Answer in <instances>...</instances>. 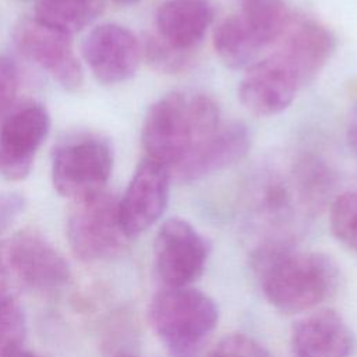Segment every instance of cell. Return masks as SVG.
<instances>
[{
    "label": "cell",
    "mask_w": 357,
    "mask_h": 357,
    "mask_svg": "<svg viewBox=\"0 0 357 357\" xmlns=\"http://www.w3.org/2000/svg\"><path fill=\"white\" fill-rule=\"evenodd\" d=\"M251 266L265 298L287 314L315 308L336 290L339 282L332 258L298 251L282 241L261 244L251 255Z\"/></svg>",
    "instance_id": "1"
},
{
    "label": "cell",
    "mask_w": 357,
    "mask_h": 357,
    "mask_svg": "<svg viewBox=\"0 0 357 357\" xmlns=\"http://www.w3.org/2000/svg\"><path fill=\"white\" fill-rule=\"evenodd\" d=\"M10 268L6 257V248H4V241H0V287H7L6 282L10 276Z\"/></svg>",
    "instance_id": "28"
},
{
    "label": "cell",
    "mask_w": 357,
    "mask_h": 357,
    "mask_svg": "<svg viewBox=\"0 0 357 357\" xmlns=\"http://www.w3.org/2000/svg\"><path fill=\"white\" fill-rule=\"evenodd\" d=\"M112 170L113 148L100 135L79 134L54 146L52 181L61 197L74 201L106 190Z\"/></svg>",
    "instance_id": "4"
},
{
    "label": "cell",
    "mask_w": 357,
    "mask_h": 357,
    "mask_svg": "<svg viewBox=\"0 0 357 357\" xmlns=\"http://www.w3.org/2000/svg\"><path fill=\"white\" fill-rule=\"evenodd\" d=\"M25 209V197L17 191L0 194V236L6 233Z\"/></svg>",
    "instance_id": "26"
},
{
    "label": "cell",
    "mask_w": 357,
    "mask_h": 357,
    "mask_svg": "<svg viewBox=\"0 0 357 357\" xmlns=\"http://www.w3.org/2000/svg\"><path fill=\"white\" fill-rule=\"evenodd\" d=\"M212 20L208 0H165L156 13V33L170 45L192 52Z\"/></svg>",
    "instance_id": "16"
},
{
    "label": "cell",
    "mask_w": 357,
    "mask_h": 357,
    "mask_svg": "<svg viewBox=\"0 0 357 357\" xmlns=\"http://www.w3.org/2000/svg\"><path fill=\"white\" fill-rule=\"evenodd\" d=\"M116 1H119L121 4H132V3H137L138 0H116Z\"/></svg>",
    "instance_id": "30"
},
{
    "label": "cell",
    "mask_w": 357,
    "mask_h": 357,
    "mask_svg": "<svg viewBox=\"0 0 357 357\" xmlns=\"http://www.w3.org/2000/svg\"><path fill=\"white\" fill-rule=\"evenodd\" d=\"M81 52L93 77L105 85L130 79L142 57L138 38L128 28L119 24L95 26L85 36Z\"/></svg>",
    "instance_id": "10"
},
{
    "label": "cell",
    "mask_w": 357,
    "mask_h": 357,
    "mask_svg": "<svg viewBox=\"0 0 357 357\" xmlns=\"http://www.w3.org/2000/svg\"><path fill=\"white\" fill-rule=\"evenodd\" d=\"M67 238L73 252L85 262L116 257L126 247L119 218V199L106 190L74 199L67 216Z\"/></svg>",
    "instance_id": "5"
},
{
    "label": "cell",
    "mask_w": 357,
    "mask_h": 357,
    "mask_svg": "<svg viewBox=\"0 0 357 357\" xmlns=\"http://www.w3.org/2000/svg\"><path fill=\"white\" fill-rule=\"evenodd\" d=\"M100 0H39L33 18L73 36L91 25L102 13Z\"/></svg>",
    "instance_id": "18"
},
{
    "label": "cell",
    "mask_w": 357,
    "mask_h": 357,
    "mask_svg": "<svg viewBox=\"0 0 357 357\" xmlns=\"http://www.w3.org/2000/svg\"><path fill=\"white\" fill-rule=\"evenodd\" d=\"M170 172L162 163L144 158L123 197L119 199V218L124 234L137 237L163 215L169 201Z\"/></svg>",
    "instance_id": "9"
},
{
    "label": "cell",
    "mask_w": 357,
    "mask_h": 357,
    "mask_svg": "<svg viewBox=\"0 0 357 357\" xmlns=\"http://www.w3.org/2000/svg\"><path fill=\"white\" fill-rule=\"evenodd\" d=\"M220 124L219 106L209 95L174 91L151 105L142 123L141 141L146 158L170 172Z\"/></svg>",
    "instance_id": "2"
},
{
    "label": "cell",
    "mask_w": 357,
    "mask_h": 357,
    "mask_svg": "<svg viewBox=\"0 0 357 357\" xmlns=\"http://www.w3.org/2000/svg\"><path fill=\"white\" fill-rule=\"evenodd\" d=\"M276 43L275 53L296 71L303 85L322 70L336 47L332 32L305 17H290Z\"/></svg>",
    "instance_id": "14"
},
{
    "label": "cell",
    "mask_w": 357,
    "mask_h": 357,
    "mask_svg": "<svg viewBox=\"0 0 357 357\" xmlns=\"http://www.w3.org/2000/svg\"><path fill=\"white\" fill-rule=\"evenodd\" d=\"M49 131L50 116L43 105L31 102L11 109L0 123V176L25 180Z\"/></svg>",
    "instance_id": "6"
},
{
    "label": "cell",
    "mask_w": 357,
    "mask_h": 357,
    "mask_svg": "<svg viewBox=\"0 0 357 357\" xmlns=\"http://www.w3.org/2000/svg\"><path fill=\"white\" fill-rule=\"evenodd\" d=\"M13 39L26 59L46 71L64 89L75 91L81 86L84 74L70 35L49 28L31 17L17 22Z\"/></svg>",
    "instance_id": "8"
},
{
    "label": "cell",
    "mask_w": 357,
    "mask_h": 357,
    "mask_svg": "<svg viewBox=\"0 0 357 357\" xmlns=\"http://www.w3.org/2000/svg\"><path fill=\"white\" fill-rule=\"evenodd\" d=\"M209 247L184 219H167L155 237L153 259L165 287H185L204 271Z\"/></svg>",
    "instance_id": "7"
},
{
    "label": "cell",
    "mask_w": 357,
    "mask_h": 357,
    "mask_svg": "<svg viewBox=\"0 0 357 357\" xmlns=\"http://www.w3.org/2000/svg\"><path fill=\"white\" fill-rule=\"evenodd\" d=\"M142 57L155 70L166 74H176L188 67L192 61V52L178 49L165 39H162L156 32L148 33L141 42Z\"/></svg>",
    "instance_id": "21"
},
{
    "label": "cell",
    "mask_w": 357,
    "mask_h": 357,
    "mask_svg": "<svg viewBox=\"0 0 357 357\" xmlns=\"http://www.w3.org/2000/svg\"><path fill=\"white\" fill-rule=\"evenodd\" d=\"M116 357H137V356H130V354H119Z\"/></svg>",
    "instance_id": "31"
},
{
    "label": "cell",
    "mask_w": 357,
    "mask_h": 357,
    "mask_svg": "<svg viewBox=\"0 0 357 357\" xmlns=\"http://www.w3.org/2000/svg\"><path fill=\"white\" fill-rule=\"evenodd\" d=\"M240 15L254 31L265 47L278 42L290 14L283 0H240Z\"/></svg>",
    "instance_id": "19"
},
{
    "label": "cell",
    "mask_w": 357,
    "mask_h": 357,
    "mask_svg": "<svg viewBox=\"0 0 357 357\" xmlns=\"http://www.w3.org/2000/svg\"><path fill=\"white\" fill-rule=\"evenodd\" d=\"M329 223L335 237L357 251V191L343 192L331 205Z\"/></svg>",
    "instance_id": "23"
},
{
    "label": "cell",
    "mask_w": 357,
    "mask_h": 357,
    "mask_svg": "<svg viewBox=\"0 0 357 357\" xmlns=\"http://www.w3.org/2000/svg\"><path fill=\"white\" fill-rule=\"evenodd\" d=\"M213 47L220 60L231 68H248L266 49L240 14L225 18L216 26Z\"/></svg>",
    "instance_id": "17"
},
{
    "label": "cell",
    "mask_w": 357,
    "mask_h": 357,
    "mask_svg": "<svg viewBox=\"0 0 357 357\" xmlns=\"http://www.w3.org/2000/svg\"><path fill=\"white\" fill-rule=\"evenodd\" d=\"M218 318L215 301L188 286L165 287L149 304V322L170 357H197Z\"/></svg>",
    "instance_id": "3"
},
{
    "label": "cell",
    "mask_w": 357,
    "mask_h": 357,
    "mask_svg": "<svg viewBox=\"0 0 357 357\" xmlns=\"http://www.w3.org/2000/svg\"><path fill=\"white\" fill-rule=\"evenodd\" d=\"M347 142H349L350 148L354 151V153H357V106L354 107V110L350 116V120H349Z\"/></svg>",
    "instance_id": "27"
},
{
    "label": "cell",
    "mask_w": 357,
    "mask_h": 357,
    "mask_svg": "<svg viewBox=\"0 0 357 357\" xmlns=\"http://www.w3.org/2000/svg\"><path fill=\"white\" fill-rule=\"evenodd\" d=\"M18 91V70L15 63L0 54V120L13 109Z\"/></svg>",
    "instance_id": "25"
},
{
    "label": "cell",
    "mask_w": 357,
    "mask_h": 357,
    "mask_svg": "<svg viewBox=\"0 0 357 357\" xmlns=\"http://www.w3.org/2000/svg\"><path fill=\"white\" fill-rule=\"evenodd\" d=\"M332 176L324 162L317 158L301 159L294 169V191L307 209L322 205L331 192Z\"/></svg>",
    "instance_id": "20"
},
{
    "label": "cell",
    "mask_w": 357,
    "mask_h": 357,
    "mask_svg": "<svg viewBox=\"0 0 357 357\" xmlns=\"http://www.w3.org/2000/svg\"><path fill=\"white\" fill-rule=\"evenodd\" d=\"M250 144V131L245 124L222 123L212 135L170 170V176L180 183L199 180L238 162L248 152Z\"/></svg>",
    "instance_id": "13"
},
{
    "label": "cell",
    "mask_w": 357,
    "mask_h": 357,
    "mask_svg": "<svg viewBox=\"0 0 357 357\" xmlns=\"http://www.w3.org/2000/svg\"><path fill=\"white\" fill-rule=\"evenodd\" d=\"M354 339L346 321L333 310H319L298 319L291 329L294 357H349Z\"/></svg>",
    "instance_id": "15"
},
{
    "label": "cell",
    "mask_w": 357,
    "mask_h": 357,
    "mask_svg": "<svg viewBox=\"0 0 357 357\" xmlns=\"http://www.w3.org/2000/svg\"><path fill=\"white\" fill-rule=\"evenodd\" d=\"M205 357H273V354L254 337L231 333L222 337Z\"/></svg>",
    "instance_id": "24"
},
{
    "label": "cell",
    "mask_w": 357,
    "mask_h": 357,
    "mask_svg": "<svg viewBox=\"0 0 357 357\" xmlns=\"http://www.w3.org/2000/svg\"><path fill=\"white\" fill-rule=\"evenodd\" d=\"M26 322L22 307L8 287H0V353L22 346Z\"/></svg>",
    "instance_id": "22"
},
{
    "label": "cell",
    "mask_w": 357,
    "mask_h": 357,
    "mask_svg": "<svg viewBox=\"0 0 357 357\" xmlns=\"http://www.w3.org/2000/svg\"><path fill=\"white\" fill-rule=\"evenodd\" d=\"M301 85L296 71L272 53L247 68L238 85V99L257 116H273L291 105Z\"/></svg>",
    "instance_id": "12"
},
{
    "label": "cell",
    "mask_w": 357,
    "mask_h": 357,
    "mask_svg": "<svg viewBox=\"0 0 357 357\" xmlns=\"http://www.w3.org/2000/svg\"><path fill=\"white\" fill-rule=\"evenodd\" d=\"M10 273L38 290H54L70 279V268L60 251L40 233L22 230L4 241Z\"/></svg>",
    "instance_id": "11"
},
{
    "label": "cell",
    "mask_w": 357,
    "mask_h": 357,
    "mask_svg": "<svg viewBox=\"0 0 357 357\" xmlns=\"http://www.w3.org/2000/svg\"><path fill=\"white\" fill-rule=\"evenodd\" d=\"M0 357H40L29 350H25L22 346L18 347H13V349H7L4 351L0 353Z\"/></svg>",
    "instance_id": "29"
}]
</instances>
